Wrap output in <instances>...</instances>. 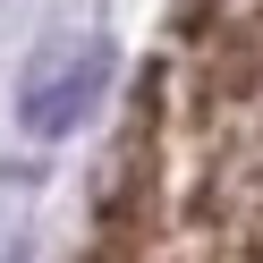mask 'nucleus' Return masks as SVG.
Masks as SVG:
<instances>
[{"instance_id": "obj_1", "label": "nucleus", "mask_w": 263, "mask_h": 263, "mask_svg": "<svg viewBox=\"0 0 263 263\" xmlns=\"http://www.w3.org/2000/svg\"><path fill=\"white\" fill-rule=\"evenodd\" d=\"M102 77H110V51H102L93 34L43 43V51L26 60V77H17V119H26V136H68V127L102 102Z\"/></svg>"}]
</instances>
